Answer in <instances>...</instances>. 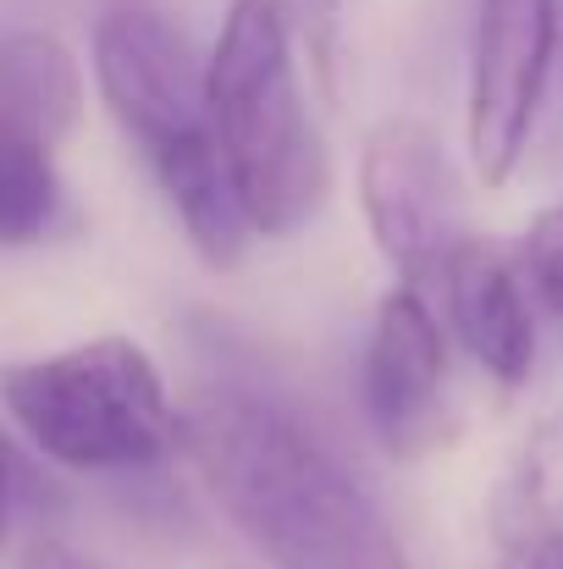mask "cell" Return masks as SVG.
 Instances as JSON below:
<instances>
[{
    "label": "cell",
    "instance_id": "1",
    "mask_svg": "<svg viewBox=\"0 0 563 569\" xmlns=\"http://www.w3.org/2000/svg\"><path fill=\"white\" fill-rule=\"evenodd\" d=\"M178 448L271 569H414L354 470L288 409L243 387H199Z\"/></svg>",
    "mask_w": 563,
    "mask_h": 569
},
{
    "label": "cell",
    "instance_id": "2",
    "mask_svg": "<svg viewBox=\"0 0 563 569\" xmlns=\"http://www.w3.org/2000/svg\"><path fill=\"white\" fill-rule=\"evenodd\" d=\"M210 133L249 232L288 238L326 199V144L310 122L293 28L277 0H238L204 61Z\"/></svg>",
    "mask_w": 563,
    "mask_h": 569
},
{
    "label": "cell",
    "instance_id": "3",
    "mask_svg": "<svg viewBox=\"0 0 563 569\" xmlns=\"http://www.w3.org/2000/svg\"><path fill=\"white\" fill-rule=\"evenodd\" d=\"M94 78L111 117L150 161L199 260L232 266L243 254L249 221L221 172L204 67L193 61L188 39L150 6H117L94 28Z\"/></svg>",
    "mask_w": 563,
    "mask_h": 569
},
{
    "label": "cell",
    "instance_id": "4",
    "mask_svg": "<svg viewBox=\"0 0 563 569\" xmlns=\"http://www.w3.org/2000/svg\"><path fill=\"white\" fill-rule=\"evenodd\" d=\"M11 420L67 470H144L178 448L161 366L133 338H89L0 377Z\"/></svg>",
    "mask_w": 563,
    "mask_h": 569
},
{
    "label": "cell",
    "instance_id": "5",
    "mask_svg": "<svg viewBox=\"0 0 563 569\" xmlns=\"http://www.w3.org/2000/svg\"><path fill=\"white\" fill-rule=\"evenodd\" d=\"M360 199L375 232V249L409 277H442L459 254L464 232V193L442 139L414 117H386L365 139L360 156Z\"/></svg>",
    "mask_w": 563,
    "mask_h": 569
},
{
    "label": "cell",
    "instance_id": "6",
    "mask_svg": "<svg viewBox=\"0 0 563 569\" xmlns=\"http://www.w3.org/2000/svg\"><path fill=\"white\" fill-rule=\"evenodd\" d=\"M559 0H481L470 50V161L486 189L509 183L536 139Z\"/></svg>",
    "mask_w": 563,
    "mask_h": 569
},
{
    "label": "cell",
    "instance_id": "7",
    "mask_svg": "<svg viewBox=\"0 0 563 569\" xmlns=\"http://www.w3.org/2000/svg\"><path fill=\"white\" fill-rule=\"evenodd\" d=\"M442 381L448 343L431 305L403 282L375 305L365 360H360V403L371 431L392 453H420L442 437Z\"/></svg>",
    "mask_w": 563,
    "mask_h": 569
},
{
    "label": "cell",
    "instance_id": "8",
    "mask_svg": "<svg viewBox=\"0 0 563 569\" xmlns=\"http://www.w3.org/2000/svg\"><path fill=\"white\" fill-rule=\"evenodd\" d=\"M442 288H448L453 332L464 338L475 366L503 387H520L536 366V321H531L520 266L497 243L464 238L442 271Z\"/></svg>",
    "mask_w": 563,
    "mask_h": 569
},
{
    "label": "cell",
    "instance_id": "9",
    "mask_svg": "<svg viewBox=\"0 0 563 569\" xmlns=\"http://www.w3.org/2000/svg\"><path fill=\"white\" fill-rule=\"evenodd\" d=\"M78 117H83L78 56L56 33H6L0 39V133L56 156V144L78 128Z\"/></svg>",
    "mask_w": 563,
    "mask_h": 569
},
{
    "label": "cell",
    "instance_id": "10",
    "mask_svg": "<svg viewBox=\"0 0 563 569\" xmlns=\"http://www.w3.org/2000/svg\"><path fill=\"white\" fill-rule=\"evenodd\" d=\"M497 569H563V415L542 426L492 503Z\"/></svg>",
    "mask_w": 563,
    "mask_h": 569
},
{
    "label": "cell",
    "instance_id": "11",
    "mask_svg": "<svg viewBox=\"0 0 563 569\" xmlns=\"http://www.w3.org/2000/svg\"><path fill=\"white\" fill-rule=\"evenodd\" d=\"M61 178L56 156L0 133V243H33L56 221Z\"/></svg>",
    "mask_w": 563,
    "mask_h": 569
},
{
    "label": "cell",
    "instance_id": "12",
    "mask_svg": "<svg viewBox=\"0 0 563 569\" xmlns=\"http://www.w3.org/2000/svg\"><path fill=\"white\" fill-rule=\"evenodd\" d=\"M520 260H525V277H531L536 299L563 321V204L536 210V221L525 227Z\"/></svg>",
    "mask_w": 563,
    "mask_h": 569
},
{
    "label": "cell",
    "instance_id": "13",
    "mask_svg": "<svg viewBox=\"0 0 563 569\" xmlns=\"http://www.w3.org/2000/svg\"><path fill=\"white\" fill-rule=\"evenodd\" d=\"M542 122H547V144H559L563 150V0H559V39H553V67H547ZM542 122H536V128H542Z\"/></svg>",
    "mask_w": 563,
    "mask_h": 569
},
{
    "label": "cell",
    "instance_id": "14",
    "mask_svg": "<svg viewBox=\"0 0 563 569\" xmlns=\"http://www.w3.org/2000/svg\"><path fill=\"white\" fill-rule=\"evenodd\" d=\"M22 569H100L94 559H83V553H72L67 542H56V537H39L33 548H28V559Z\"/></svg>",
    "mask_w": 563,
    "mask_h": 569
},
{
    "label": "cell",
    "instance_id": "15",
    "mask_svg": "<svg viewBox=\"0 0 563 569\" xmlns=\"http://www.w3.org/2000/svg\"><path fill=\"white\" fill-rule=\"evenodd\" d=\"M11 509H17V453H11V442L0 437V542H6V531H11Z\"/></svg>",
    "mask_w": 563,
    "mask_h": 569
},
{
    "label": "cell",
    "instance_id": "16",
    "mask_svg": "<svg viewBox=\"0 0 563 569\" xmlns=\"http://www.w3.org/2000/svg\"><path fill=\"white\" fill-rule=\"evenodd\" d=\"M277 6H282V17L288 11H299V17H326L332 11V0H277Z\"/></svg>",
    "mask_w": 563,
    "mask_h": 569
}]
</instances>
